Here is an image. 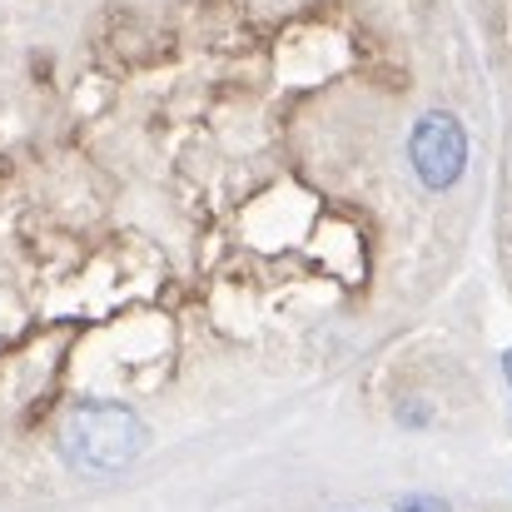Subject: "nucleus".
Returning a JSON list of instances; mask_svg holds the SVG:
<instances>
[{
	"mask_svg": "<svg viewBox=\"0 0 512 512\" xmlns=\"http://www.w3.org/2000/svg\"><path fill=\"white\" fill-rule=\"evenodd\" d=\"M408 165L423 189H433V194L453 189L468 170V130L458 125V115H448V110L418 115V125L408 135Z\"/></svg>",
	"mask_w": 512,
	"mask_h": 512,
	"instance_id": "2",
	"label": "nucleus"
},
{
	"mask_svg": "<svg viewBox=\"0 0 512 512\" xmlns=\"http://www.w3.org/2000/svg\"><path fill=\"white\" fill-rule=\"evenodd\" d=\"M503 373H508V383H512V348L503 353Z\"/></svg>",
	"mask_w": 512,
	"mask_h": 512,
	"instance_id": "5",
	"label": "nucleus"
},
{
	"mask_svg": "<svg viewBox=\"0 0 512 512\" xmlns=\"http://www.w3.org/2000/svg\"><path fill=\"white\" fill-rule=\"evenodd\" d=\"M398 512H453L443 498H433V493H408V498H398Z\"/></svg>",
	"mask_w": 512,
	"mask_h": 512,
	"instance_id": "3",
	"label": "nucleus"
},
{
	"mask_svg": "<svg viewBox=\"0 0 512 512\" xmlns=\"http://www.w3.org/2000/svg\"><path fill=\"white\" fill-rule=\"evenodd\" d=\"M398 418H403L408 428H423V423L433 418V408H423V403H403V408H398Z\"/></svg>",
	"mask_w": 512,
	"mask_h": 512,
	"instance_id": "4",
	"label": "nucleus"
},
{
	"mask_svg": "<svg viewBox=\"0 0 512 512\" xmlns=\"http://www.w3.org/2000/svg\"><path fill=\"white\" fill-rule=\"evenodd\" d=\"M145 448H150V428L130 403L85 398L60 423V458H65V468H75L85 478L125 473L130 463H140Z\"/></svg>",
	"mask_w": 512,
	"mask_h": 512,
	"instance_id": "1",
	"label": "nucleus"
}]
</instances>
